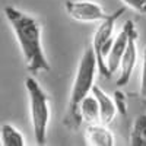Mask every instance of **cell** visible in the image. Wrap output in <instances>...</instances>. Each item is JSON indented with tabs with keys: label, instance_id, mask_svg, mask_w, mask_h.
I'll list each match as a JSON object with an SVG mask.
<instances>
[{
	"label": "cell",
	"instance_id": "6da1fadb",
	"mask_svg": "<svg viewBox=\"0 0 146 146\" xmlns=\"http://www.w3.org/2000/svg\"><path fill=\"white\" fill-rule=\"evenodd\" d=\"M6 21L15 34V38L21 48V53L29 73L50 72L51 66L47 58L42 45V28L34 16L19 10L15 6H6L3 9Z\"/></svg>",
	"mask_w": 146,
	"mask_h": 146
},
{
	"label": "cell",
	"instance_id": "7a4b0ae2",
	"mask_svg": "<svg viewBox=\"0 0 146 146\" xmlns=\"http://www.w3.org/2000/svg\"><path fill=\"white\" fill-rule=\"evenodd\" d=\"M98 70V58L95 56L92 47H88L83 51L79 64L76 69V75L73 79L72 91L69 96V105L64 117V126L69 130H78L82 124V117L79 113V108L82 101L92 92L95 86V75Z\"/></svg>",
	"mask_w": 146,
	"mask_h": 146
},
{
	"label": "cell",
	"instance_id": "3957f363",
	"mask_svg": "<svg viewBox=\"0 0 146 146\" xmlns=\"http://www.w3.org/2000/svg\"><path fill=\"white\" fill-rule=\"evenodd\" d=\"M25 89L28 94L29 117H31L35 142L38 145H44L47 140L48 123H50V117H51L50 96L41 88L38 80L32 76H28L25 79Z\"/></svg>",
	"mask_w": 146,
	"mask_h": 146
},
{
	"label": "cell",
	"instance_id": "277c9868",
	"mask_svg": "<svg viewBox=\"0 0 146 146\" xmlns=\"http://www.w3.org/2000/svg\"><path fill=\"white\" fill-rule=\"evenodd\" d=\"M127 10L126 6H121L118 7L115 12L110 13L104 21L100 22L98 28L94 32L92 35V48L95 51V56L98 58V72L104 78H111V73H110L108 67H107V63H105V58H107V53L110 50V47L113 44V32H114V28H115V22L123 16V13Z\"/></svg>",
	"mask_w": 146,
	"mask_h": 146
},
{
	"label": "cell",
	"instance_id": "5b68a950",
	"mask_svg": "<svg viewBox=\"0 0 146 146\" xmlns=\"http://www.w3.org/2000/svg\"><path fill=\"white\" fill-rule=\"evenodd\" d=\"M64 9L67 15L78 22H101L110 15L101 5L91 0H69Z\"/></svg>",
	"mask_w": 146,
	"mask_h": 146
},
{
	"label": "cell",
	"instance_id": "8992f818",
	"mask_svg": "<svg viewBox=\"0 0 146 146\" xmlns=\"http://www.w3.org/2000/svg\"><path fill=\"white\" fill-rule=\"evenodd\" d=\"M136 31V27H135V22L133 21H127L121 31L117 34V36H114L113 40V44L110 47V50L107 53V58H105V63H107V67L111 73V76L117 72V69H120V64H121V58L124 56V51L129 45V41H130V36L131 34Z\"/></svg>",
	"mask_w": 146,
	"mask_h": 146
},
{
	"label": "cell",
	"instance_id": "52a82bcc",
	"mask_svg": "<svg viewBox=\"0 0 146 146\" xmlns=\"http://www.w3.org/2000/svg\"><path fill=\"white\" fill-rule=\"evenodd\" d=\"M136 41H137V31H135L130 36L129 45L124 51V56L121 58V64H120V75L117 78V85L118 86H124L129 83L133 69L136 66L137 62V47H136Z\"/></svg>",
	"mask_w": 146,
	"mask_h": 146
},
{
	"label": "cell",
	"instance_id": "ba28073f",
	"mask_svg": "<svg viewBox=\"0 0 146 146\" xmlns=\"http://www.w3.org/2000/svg\"><path fill=\"white\" fill-rule=\"evenodd\" d=\"M85 142L89 146H114L115 139L113 131L102 123H92L85 133Z\"/></svg>",
	"mask_w": 146,
	"mask_h": 146
},
{
	"label": "cell",
	"instance_id": "9c48e42d",
	"mask_svg": "<svg viewBox=\"0 0 146 146\" xmlns=\"http://www.w3.org/2000/svg\"><path fill=\"white\" fill-rule=\"evenodd\" d=\"M92 94L95 95L96 101L100 104V120L102 124H111L115 115L118 114V107L114 98H111L107 92H104L100 86H94Z\"/></svg>",
	"mask_w": 146,
	"mask_h": 146
},
{
	"label": "cell",
	"instance_id": "30bf717a",
	"mask_svg": "<svg viewBox=\"0 0 146 146\" xmlns=\"http://www.w3.org/2000/svg\"><path fill=\"white\" fill-rule=\"evenodd\" d=\"M79 113H80L82 120L88 121L89 124L101 123V120H100V104H98V101H96L95 95L92 92L82 101Z\"/></svg>",
	"mask_w": 146,
	"mask_h": 146
},
{
	"label": "cell",
	"instance_id": "8fae6325",
	"mask_svg": "<svg viewBox=\"0 0 146 146\" xmlns=\"http://www.w3.org/2000/svg\"><path fill=\"white\" fill-rule=\"evenodd\" d=\"M129 143L131 146H146V114L137 115L133 121Z\"/></svg>",
	"mask_w": 146,
	"mask_h": 146
},
{
	"label": "cell",
	"instance_id": "7c38bea8",
	"mask_svg": "<svg viewBox=\"0 0 146 146\" xmlns=\"http://www.w3.org/2000/svg\"><path fill=\"white\" fill-rule=\"evenodd\" d=\"M0 140L2 146H25L22 133L10 123H3L0 127Z\"/></svg>",
	"mask_w": 146,
	"mask_h": 146
},
{
	"label": "cell",
	"instance_id": "4fadbf2b",
	"mask_svg": "<svg viewBox=\"0 0 146 146\" xmlns=\"http://www.w3.org/2000/svg\"><path fill=\"white\" fill-rule=\"evenodd\" d=\"M126 7H130L139 13L146 15V0H121Z\"/></svg>",
	"mask_w": 146,
	"mask_h": 146
},
{
	"label": "cell",
	"instance_id": "5bb4252c",
	"mask_svg": "<svg viewBox=\"0 0 146 146\" xmlns=\"http://www.w3.org/2000/svg\"><path fill=\"white\" fill-rule=\"evenodd\" d=\"M140 95L146 98V45H145V50H143L142 72H140Z\"/></svg>",
	"mask_w": 146,
	"mask_h": 146
},
{
	"label": "cell",
	"instance_id": "9a60e30c",
	"mask_svg": "<svg viewBox=\"0 0 146 146\" xmlns=\"http://www.w3.org/2000/svg\"><path fill=\"white\" fill-rule=\"evenodd\" d=\"M114 100L117 102V107H118V113L120 114H126V102H124V95L121 94L120 91H115L114 92Z\"/></svg>",
	"mask_w": 146,
	"mask_h": 146
}]
</instances>
